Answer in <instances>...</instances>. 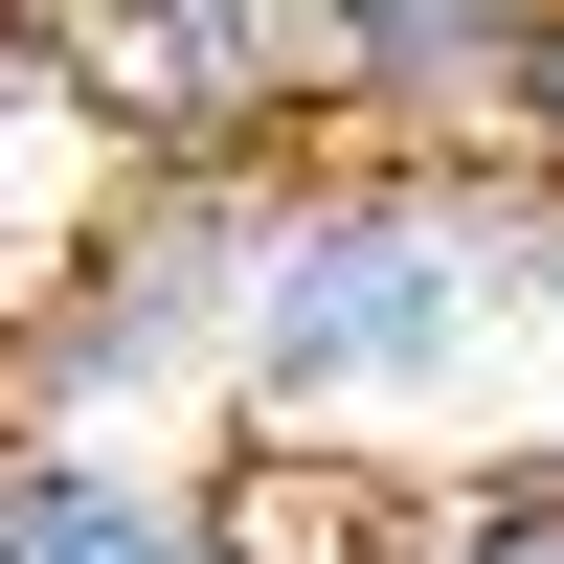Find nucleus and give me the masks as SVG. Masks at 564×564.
Returning <instances> with one entry per match:
<instances>
[{
    "label": "nucleus",
    "instance_id": "f257e3e1",
    "mask_svg": "<svg viewBox=\"0 0 564 564\" xmlns=\"http://www.w3.org/2000/svg\"><path fill=\"white\" fill-rule=\"evenodd\" d=\"M520 339L497 294V135H294L226 181V406L294 452L452 406Z\"/></svg>",
    "mask_w": 564,
    "mask_h": 564
},
{
    "label": "nucleus",
    "instance_id": "423d86ee",
    "mask_svg": "<svg viewBox=\"0 0 564 564\" xmlns=\"http://www.w3.org/2000/svg\"><path fill=\"white\" fill-rule=\"evenodd\" d=\"M384 564H564V452L452 475V497H384Z\"/></svg>",
    "mask_w": 564,
    "mask_h": 564
},
{
    "label": "nucleus",
    "instance_id": "20e7f679",
    "mask_svg": "<svg viewBox=\"0 0 564 564\" xmlns=\"http://www.w3.org/2000/svg\"><path fill=\"white\" fill-rule=\"evenodd\" d=\"M204 475L135 430H0V564H181Z\"/></svg>",
    "mask_w": 564,
    "mask_h": 564
},
{
    "label": "nucleus",
    "instance_id": "0eeeda50",
    "mask_svg": "<svg viewBox=\"0 0 564 564\" xmlns=\"http://www.w3.org/2000/svg\"><path fill=\"white\" fill-rule=\"evenodd\" d=\"M497 159H520V181H564V23L520 45V90H497Z\"/></svg>",
    "mask_w": 564,
    "mask_h": 564
},
{
    "label": "nucleus",
    "instance_id": "7ed1b4c3",
    "mask_svg": "<svg viewBox=\"0 0 564 564\" xmlns=\"http://www.w3.org/2000/svg\"><path fill=\"white\" fill-rule=\"evenodd\" d=\"M564 0H316V135H497Z\"/></svg>",
    "mask_w": 564,
    "mask_h": 564
},
{
    "label": "nucleus",
    "instance_id": "f03ea898",
    "mask_svg": "<svg viewBox=\"0 0 564 564\" xmlns=\"http://www.w3.org/2000/svg\"><path fill=\"white\" fill-rule=\"evenodd\" d=\"M181 384H226V181H113V226H68V271L23 316L0 430H135Z\"/></svg>",
    "mask_w": 564,
    "mask_h": 564
},
{
    "label": "nucleus",
    "instance_id": "39448f33",
    "mask_svg": "<svg viewBox=\"0 0 564 564\" xmlns=\"http://www.w3.org/2000/svg\"><path fill=\"white\" fill-rule=\"evenodd\" d=\"M181 564H384V475L361 452H294V430H249L204 475V542Z\"/></svg>",
    "mask_w": 564,
    "mask_h": 564
}]
</instances>
